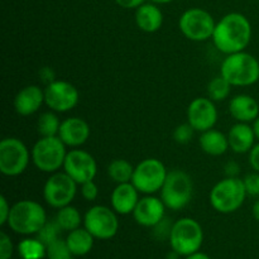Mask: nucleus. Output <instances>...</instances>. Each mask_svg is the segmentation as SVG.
<instances>
[{"instance_id": "nucleus-40", "label": "nucleus", "mask_w": 259, "mask_h": 259, "mask_svg": "<svg viewBox=\"0 0 259 259\" xmlns=\"http://www.w3.org/2000/svg\"><path fill=\"white\" fill-rule=\"evenodd\" d=\"M186 259H210L209 255L204 254V253H194V254L189 255V257H186Z\"/></svg>"}, {"instance_id": "nucleus-4", "label": "nucleus", "mask_w": 259, "mask_h": 259, "mask_svg": "<svg viewBox=\"0 0 259 259\" xmlns=\"http://www.w3.org/2000/svg\"><path fill=\"white\" fill-rule=\"evenodd\" d=\"M247 195L243 180L239 177H227L212 187L209 200L218 212L230 214L237 211L244 204Z\"/></svg>"}, {"instance_id": "nucleus-1", "label": "nucleus", "mask_w": 259, "mask_h": 259, "mask_svg": "<svg viewBox=\"0 0 259 259\" xmlns=\"http://www.w3.org/2000/svg\"><path fill=\"white\" fill-rule=\"evenodd\" d=\"M252 38V25L248 18L240 13H230L215 25L212 40L220 52L225 55L242 52Z\"/></svg>"}, {"instance_id": "nucleus-14", "label": "nucleus", "mask_w": 259, "mask_h": 259, "mask_svg": "<svg viewBox=\"0 0 259 259\" xmlns=\"http://www.w3.org/2000/svg\"><path fill=\"white\" fill-rule=\"evenodd\" d=\"M63 169L78 185H82L88 181H94L98 174V164L89 152L82 149H72L67 152Z\"/></svg>"}, {"instance_id": "nucleus-16", "label": "nucleus", "mask_w": 259, "mask_h": 259, "mask_svg": "<svg viewBox=\"0 0 259 259\" xmlns=\"http://www.w3.org/2000/svg\"><path fill=\"white\" fill-rule=\"evenodd\" d=\"M164 209H166V205L163 204L162 199L146 196L143 199H139L133 211V217L142 227L152 228L161 224L164 218Z\"/></svg>"}, {"instance_id": "nucleus-33", "label": "nucleus", "mask_w": 259, "mask_h": 259, "mask_svg": "<svg viewBox=\"0 0 259 259\" xmlns=\"http://www.w3.org/2000/svg\"><path fill=\"white\" fill-rule=\"evenodd\" d=\"M13 255V243L9 235L0 233V259H10Z\"/></svg>"}, {"instance_id": "nucleus-2", "label": "nucleus", "mask_w": 259, "mask_h": 259, "mask_svg": "<svg viewBox=\"0 0 259 259\" xmlns=\"http://www.w3.org/2000/svg\"><path fill=\"white\" fill-rule=\"evenodd\" d=\"M47 223L42 205L33 200H20L10 209L8 225L13 232L23 235L37 234Z\"/></svg>"}, {"instance_id": "nucleus-21", "label": "nucleus", "mask_w": 259, "mask_h": 259, "mask_svg": "<svg viewBox=\"0 0 259 259\" xmlns=\"http://www.w3.org/2000/svg\"><path fill=\"white\" fill-rule=\"evenodd\" d=\"M254 132L247 123H237L230 128L228 133L229 148L238 154L247 153L254 146L255 141Z\"/></svg>"}, {"instance_id": "nucleus-31", "label": "nucleus", "mask_w": 259, "mask_h": 259, "mask_svg": "<svg viewBox=\"0 0 259 259\" xmlns=\"http://www.w3.org/2000/svg\"><path fill=\"white\" fill-rule=\"evenodd\" d=\"M61 227L57 224L56 220L53 222H47L45 224V227L37 233V239H39L43 244L47 247L48 244H51L52 242H55L56 239L60 238L61 233Z\"/></svg>"}, {"instance_id": "nucleus-39", "label": "nucleus", "mask_w": 259, "mask_h": 259, "mask_svg": "<svg viewBox=\"0 0 259 259\" xmlns=\"http://www.w3.org/2000/svg\"><path fill=\"white\" fill-rule=\"evenodd\" d=\"M225 174L228 175V177H237V175L239 174V166L235 162H229L225 166Z\"/></svg>"}, {"instance_id": "nucleus-22", "label": "nucleus", "mask_w": 259, "mask_h": 259, "mask_svg": "<svg viewBox=\"0 0 259 259\" xmlns=\"http://www.w3.org/2000/svg\"><path fill=\"white\" fill-rule=\"evenodd\" d=\"M136 23L143 32L154 33L163 24V14L157 5L143 4L137 8Z\"/></svg>"}, {"instance_id": "nucleus-8", "label": "nucleus", "mask_w": 259, "mask_h": 259, "mask_svg": "<svg viewBox=\"0 0 259 259\" xmlns=\"http://www.w3.org/2000/svg\"><path fill=\"white\" fill-rule=\"evenodd\" d=\"M29 151L18 138H4L0 142V172L4 176L22 175L29 164Z\"/></svg>"}, {"instance_id": "nucleus-7", "label": "nucleus", "mask_w": 259, "mask_h": 259, "mask_svg": "<svg viewBox=\"0 0 259 259\" xmlns=\"http://www.w3.org/2000/svg\"><path fill=\"white\" fill-rule=\"evenodd\" d=\"M194 194V185L191 177L182 169H174L168 172L161 189V199L166 207L181 210L190 204Z\"/></svg>"}, {"instance_id": "nucleus-42", "label": "nucleus", "mask_w": 259, "mask_h": 259, "mask_svg": "<svg viewBox=\"0 0 259 259\" xmlns=\"http://www.w3.org/2000/svg\"><path fill=\"white\" fill-rule=\"evenodd\" d=\"M252 212H253V217L255 218V220H258L259 222V200H257V201L254 202V205H253Z\"/></svg>"}, {"instance_id": "nucleus-28", "label": "nucleus", "mask_w": 259, "mask_h": 259, "mask_svg": "<svg viewBox=\"0 0 259 259\" xmlns=\"http://www.w3.org/2000/svg\"><path fill=\"white\" fill-rule=\"evenodd\" d=\"M61 123L62 121H60L58 116L53 111H46V113L40 114L39 119H38V133L40 137H57Z\"/></svg>"}, {"instance_id": "nucleus-24", "label": "nucleus", "mask_w": 259, "mask_h": 259, "mask_svg": "<svg viewBox=\"0 0 259 259\" xmlns=\"http://www.w3.org/2000/svg\"><path fill=\"white\" fill-rule=\"evenodd\" d=\"M94 239L95 238L86 228H77V229L70 232V234L66 238V243H67L72 255L81 257V255L88 254L93 249Z\"/></svg>"}, {"instance_id": "nucleus-30", "label": "nucleus", "mask_w": 259, "mask_h": 259, "mask_svg": "<svg viewBox=\"0 0 259 259\" xmlns=\"http://www.w3.org/2000/svg\"><path fill=\"white\" fill-rule=\"evenodd\" d=\"M71 255H72V253H71L67 243H66V240L61 239V238H58L55 242L47 245L48 259H72Z\"/></svg>"}, {"instance_id": "nucleus-19", "label": "nucleus", "mask_w": 259, "mask_h": 259, "mask_svg": "<svg viewBox=\"0 0 259 259\" xmlns=\"http://www.w3.org/2000/svg\"><path fill=\"white\" fill-rule=\"evenodd\" d=\"M139 201V191L132 182L118 184L111 192V207L116 214H132Z\"/></svg>"}, {"instance_id": "nucleus-20", "label": "nucleus", "mask_w": 259, "mask_h": 259, "mask_svg": "<svg viewBox=\"0 0 259 259\" xmlns=\"http://www.w3.org/2000/svg\"><path fill=\"white\" fill-rule=\"evenodd\" d=\"M229 111L239 123H249L259 116V104L253 96L242 94L230 100Z\"/></svg>"}, {"instance_id": "nucleus-37", "label": "nucleus", "mask_w": 259, "mask_h": 259, "mask_svg": "<svg viewBox=\"0 0 259 259\" xmlns=\"http://www.w3.org/2000/svg\"><path fill=\"white\" fill-rule=\"evenodd\" d=\"M249 164L255 172L259 174V143L254 144L249 151Z\"/></svg>"}, {"instance_id": "nucleus-26", "label": "nucleus", "mask_w": 259, "mask_h": 259, "mask_svg": "<svg viewBox=\"0 0 259 259\" xmlns=\"http://www.w3.org/2000/svg\"><path fill=\"white\" fill-rule=\"evenodd\" d=\"M55 220L62 230L72 232V230L80 228L82 218H81L80 211L76 207L67 205V206L58 209Z\"/></svg>"}, {"instance_id": "nucleus-10", "label": "nucleus", "mask_w": 259, "mask_h": 259, "mask_svg": "<svg viewBox=\"0 0 259 259\" xmlns=\"http://www.w3.org/2000/svg\"><path fill=\"white\" fill-rule=\"evenodd\" d=\"M215 25L217 23L212 15L200 8L186 10L179 20V27L182 34L195 42H202L212 38Z\"/></svg>"}, {"instance_id": "nucleus-41", "label": "nucleus", "mask_w": 259, "mask_h": 259, "mask_svg": "<svg viewBox=\"0 0 259 259\" xmlns=\"http://www.w3.org/2000/svg\"><path fill=\"white\" fill-rule=\"evenodd\" d=\"M253 132H254V136H255V138L258 139L259 141V116L257 119H255L254 121H253Z\"/></svg>"}, {"instance_id": "nucleus-9", "label": "nucleus", "mask_w": 259, "mask_h": 259, "mask_svg": "<svg viewBox=\"0 0 259 259\" xmlns=\"http://www.w3.org/2000/svg\"><path fill=\"white\" fill-rule=\"evenodd\" d=\"M167 169L164 164L157 158L143 159L134 168L132 184L137 187L139 192L152 195L161 191L167 177Z\"/></svg>"}, {"instance_id": "nucleus-27", "label": "nucleus", "mask_w": 259, "mask_h": 259, "mask_svg": "<svg viewBox=\"0 0 259 259\" xmlns=\"http://www.w3.org/2000/svg\"><path fill=\"white\" fill-rule=\"evenodd\" d=\"M20 257L23 259H43L47 257V247L39 239H24L18 244Z\"/></svg>"}, {"instance_id": "nucleus-29", "label": "nucleus", "mask_w": 259, "mask_h": 259, "mask_svg": "<svg viewBox=\"0 0 259 259\" xmlns=\"http://www.w3.org/2000/svg\"><path fill=\"white\" fill-rule=\"evenodd\" d=\"M232 90V83L223 77L222 75L212 78L207 85V95L212 101H222L229 96Z\"/></svg>"}, {"instance_id": "nucleus-32", "label": "nucleus", "mask_w": 259, "mask_h": 259, "mask_svg": "<svg viewBox=\"0 0 259 259\" xmlns=\"http://www.w3.org/2000/svg\"><path fill=\"white\" fill-rule=\"evenodd\" d=\"M195 129L190 125L189 123L180 124L179 126H176L174 132V139L179 144H187L194 137Z\"/></svg>"}, {"instance_id": "nucleus-18", "label": "nucleus", "mask_w": 259, "mask_h": 259, "mask_svg": "<svg viewBox=\"0 0 259 259\" xmlns=\"http://www.w3.org/2000/svg\"><path fill=\"white\" fill-rule=\"evenodd\" d=\"M45 103V90L37 85H29L18 91L14 98V109L19 115L29 116L37 113Z\"/></svg>"}, {"instance_id": "nucleus-34", "label": "nucleus", "mask_w": 259, "mask_h": 259, "mask_svg": "<svg viewBox=\"0 0 259 259\" xmlns=\"http://www.w3.org/2000/svg\"><path fill=\"white\" fill-rule=\"evenodd\" d=\"M81 194L86 201H95L99 196V187L94 181H88L81 185Z\"/></svg>"}, {"instance_id": "nucleus-17", "label": "nucleus", "mask_w": 259, "mask_h": 259, "mask_svg": "<svg viewBox=\"0 0 259 259\" xmlns=\"http://www.w3.org/2000/svg\"><path fill=\"white\" fill-rule=\"evenodd\" d=\"M58 137L67 147L77 148L88 142L90 137V126L88 121L77 116L67 118L61 123Z\"/></svg>"}, {"instance_id": "nucleus-25", "label": "nucleus", "mask_w": 259, "mask_h": 259, "mask_svg": "<svg viewBox=\"0 0 259 259\" xmlns=\"http://www.w3.org/2000/svg\"><path fill=\"white\" fill-rule=\"evenodd\" d=\"M134 168L136 167L126 159H114L108 167V175L114 182L116 184H125V182H132L133 179Z\"/></svg>"}, {"instance_id": "nucleus-43", "label": "nucleus", "mask_w": 259, "mask_h": 259, "mask_svg": "<svg viewBox=\"0 0 259 259\" xmlns=\"http://www.w3.org/2000/svg\"><path fill=\"white\" fill-rule=\"evenodd\" d=\"M153 3H158V4H167V3H171L174 0H152Z\"/></svg>"}, {"instance_id": "nucleus-3", "label": "nucleus", "mask_w": 259, "mask_h": 259, "mask_svg": "<svg viewBox=\"0 0 259 259\" xmlns=\"http://www.w3.org/2000/svg\"><path fill=\"white\" fill-rule=\"evenodd\" d=\"M220 75L232 86H250L259 80V61L244 51L232 53L223 61Z\"/></svg>"}, {"instance_id": "nucleus-12", "label": "nucleus", "mask_w": 259, "mask_h": 259, "mask_svg": "<svg viewBox=\"0 0 259 259\" xmlns=\"http://www.w3.org/2000/svg\"><path fill=\"white\" fill-rule=\"evenodd\" d=\"M83 225L95 239H111L119 229V220L115 211L103 205H95L86 211Z\"/></svg>"}, {"instance_id": "nucleus-6", "label": "nucleus", "mask_w": 259, "mask_h": 259, "mask_svg": "<svg viewBox=\"0 0 259 259\" xmlns=\"http://www.w3.org/2000/svg\"><path fill=\"white\" fill-rule=\"evenodd\" d=\"M60 137H40L32 148V161L39 171L55 174L65 163L67 151Z\"/></svg>"}, {"instance_id": "nucleus-13", "label": "nucleus", "mask_w": 259, "mask_h": 259, "mask_svg": "<svg viewBox=\"0 0 259 259\" xmlns=\"http://www.w3.org/2000/svg\"><path fill=\"white\" fill-rule=\"evenodd\" d=\"M78 90L71 82L63 80L51 81L45 89V103L52 111L66 113L78 103Z\"/></svg>"}, {"instance_id": "nucleus-15", "label": "nucleus", "mask_w": 259, "mask_h": 259, "mask_svg": "<svg viewBox=\"0 0 259 259\" xmlns=\"http://www.w3.org/2000/svg\"><path fill=\"white\" fill-rule=\"evenodd\" d=\"M218 121V110L209 98H196L187 108V123L196 132L212 129Z\"/></svg>"}, {"instance_id": "nucleus-5", "label": "nucleus", "mask_w": 259, "mask_h": 259, "mask_svg": "<svg viewBox=\"0 0 259 259\" xmlns=\"http://www.w3.org/2000/svg\"><path fill=\"white\" fill-rule=\"evenodd\" d=\"M204 242V232L199 223L191 218L177 220L169 232V243L179 255H189L199 252Z\"/></svg>"}, {"instance_id": "nucleus-38", "label": "nucleus", "mask_w": 259, "mask_h": 259, "mask_svg": "<svg viewBox=\"0 0 259 259\" xmlns=\"http://www.w3.org/2000/svg\"><path fill=\"white\" fill-rule=\"evenodd\" d=\"M116 4L125 9H134V8H139L141 5L144 4V0H115Z\"/></svg>"}, {"instance_id": "nucleus-35", "label": "nucleus", "mask_w": 259, "mask_h": 259, "mask_svg": "<svg viewBox=\"0 0 259 259\" xmlns=\"http://www.w3.org/2000/svg\"><path fill=\"white\" fill-rule=\"evenodd\" d=\"M244 181L247 194L250 196H258L259 195V176L258 174H250L245 176Z\"/></svg>"}, {"instance_id": "nucleus-44", "label": "nucleus", "mask_w": 259, "mask_h": 259, "mask_svg": "<svg viewBox=\"0 0 259 259\" xmlns=\"http://www.w3.org/2000/svg\"><path fill=\"white\" fill-rule=\"evenodd\" d=\"M258 176H259V174H258Z\"/></svg>"}, {"instance_id": "nucleus-23", "label": "nucleus", "mask_w": 259, "mask_h": 259, "mask_svg": "<svg viewBox=\"0 0 259 259\" xmlns=\"http://www.w3.org/2000/svg\"><path fill=\"white\" fill-rule=\"evenodd\" d=\"M199 144L205 153L214 157L223 156L229 149L228 136H225L224 133L214 128L209 129L206 132H202L199 139Z\"/></svg>"}, {"instance_id": "nucleus-36", "label": "nucleus", "mask_w": 259, "mask_h": 259, "mask_svg": "<svg viewBox=\"0 0 259 259\" xmlns=\"http://www.w3.org/2000/svg\"><path fill=\"white\" fill-rule=\"evenodd\" d=\"M10 209H12V206H10L9 202H8L7 197L0 196V225L8 224Z\"/></svg>"}, {"instance_id": "nucleus-11", "label": "nucleus", "mask_w": 259, "mask_h": 259, "mask_svg": "<svg viewBox=\"0 0 259 259\" xmlns=\"http://www.w3.org/2000/svg\"><path fill=\"white\" fill-rule=\"evenodd\" d=\"M77 182L66 172H55L46 181L43 187V197L50 206L61 209L73 201L77 192Z\"/></svg>"}]
</instances>
